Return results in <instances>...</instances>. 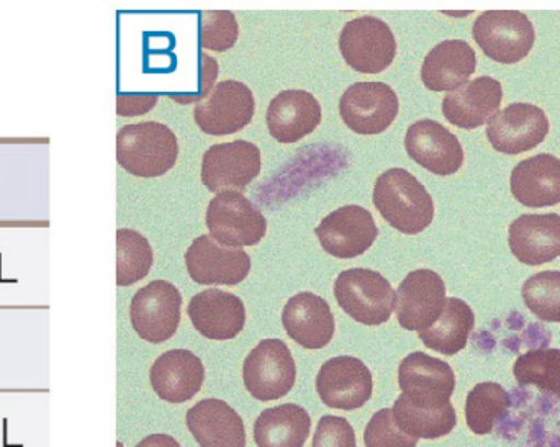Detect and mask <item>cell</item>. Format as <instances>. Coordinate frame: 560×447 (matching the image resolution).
Here are the masks:
<instances>
[{
  "mask_svg": "<svg viewBox=\"0 0 560 447\" xmlns=\"http://www.w3.org/2000/svg\"><path fill=\"white\" fill-rule=\"evenodd\" d=\"M476 51L463 39H447L434 46L421 68L424 87L433 92H453L476 72Z\"/></svg>",
  "mask_w": 560,
  "mask_h": 447,
  "instance_id": "27",
  "label": "cell"
},
{
  "mask_svg": "<svg viewBox=\"0 0 560 447\" xmlns=\"http://www.w3.org/2000/svg\"><path fill=\"white\" fill-rule=\"evenodd\" d=\"M339 51L354 71L378 74L394 62L397 42L384 20L364 15L342 26Z\"/></svg>",
  "mask_w": 560,
  "mask_h": 447,
  "instance_id": "6",
  "label": "cell"
},
{
  "mask_svg": "<svg viewBox=\"0 0 560 447\" xmlns=\"http://www.w3.org/2000/svg\"><path fill=\"white\" fill-rule=\"evenodd\" d=\"M137 447H180V445L170 435H150L138 443Z\"/></svg>",
  "mask_w": 560,
  "mask_h": 447,
  "instance_id": "39",
  "label": "cell"
},
{
  "mask_svg": "<svg viewBox=\"0 0 560 447\" xmlns=\"http://www.w3.org/2000/svg\"><path fill=\"white\" fill-rule=\"evenodd\" d=\"M259 173L261 151L249 141L213 144L203 154L202 183L210 192L235 190L243 193Z\"/></svg>",
  "mask_w": 560,
  "mask_h": 447,
  "instance_id": "10",
  "label": "cell"
},
{
  "mask_svg": "<svg viewBox=\"0 0 560 447\" xmlns=\"http://www.w3.org/2000/svg\"><path fill=\"white\" fill-rule=\"evenodd\" d=\"M256 101L252 89L240 81L219 82L206 101L194 108V120L212 137L238 133L252 123Z\"/></svg>",
  "mask_w": 560,
  "mask_h": 447,
  "instance_id": "9",
  "label": "cell"
},
{
  "mask_svg": "<svg viewBox=\"0 0 560 447\" xmlns=\"http://www.w3.org/2000/svg\"><path fill=\"white\" fill-rule=\"evenodd\" d=\"M312 447H358L354 428L341 416H323L316 426Z\"/></svg>",
  "mask_w": 560,
  "mask_h": 447,
  "instance_id": "37",
  "label": "cell"
},
{
  "mask_svg": "<svg viewBox=\"0 0 560 447\" xmlns=\"http://www.w3.org/2000/svg\"><path fill=\"white\" fill-rule=\"evenodd\" d=\"M312 430L308 412L300 405L285 403L265 410L255 422L258 447H303Z\"/></svg>",
  "mask_w": 560,
  "mask_h": 447,
  "instance_id": "29",
  "label": "cell"
},
{
  "mask_svg": "<svg viewBox=\"0 0 560 447\" xmlns=\"http://www.w3.org/2000/svg\"><path fill=\"white\" fill-rule=\"evenodd\" d=\"M398 387L418 402L450 403L456 389V374L450 364L418 351L401 361Z\"/></svg>",
  "mask_w": 560,
  "mask_h": 447,
  "instance_id": "22",
  "label": "cell"
},
{
  "mask_svg": "<svg viewBox=\"0 0 560 447\" xmlns=\"http://www.w3.org/2000/svg\"><path fill=\"white\" fill-rule=\"evenodd\" d=\"M158 97H133V95H118L117 114L118 115H140L151 110L156 104Z\"/></svg>",
  "mask_w": 560,
  "mask_h": 447,
  "instance_id": "38",
  "label": "cell"
},
{
  "mask_svg": "<svg viewBox=\"0 0 560 447\" xmlns=\"http://www.w3.org/2000/svg\"><path fill=\"white\" fill-rule=\"evenodd\" d=\"M510 396L500 384H477L466 402V422L474 435H490L510 410Z\"/></svg>",
  "mask_w": 560,
  "mask_h": 447,
  "instance_id": "31",
  "label": "cell"
},
{
  "mask_svg": "<svg viewBox=\"0 0 560 447\" xmlns=\"http://www.w3.org/2000/svg\"><path fill=\"white\" fill-rule=\"evenodd\" d=\"M395 423L405 435L415 439H440L451 435L457 425L453 403H424L401 393L395 400Z\"/></svg>",
  "mask_w": 560,
  "mask_h": 447,
  "instance_id": "28",
  "label": "cell"
},
{
  "mask_svg": "<svg viewBox=\"0 0 560 447\" xmlns=\"http://www.w3.org/2000/svg\"><path fill=\"white\" fill-rule=\"evenodd\" d=\"M516 383L535 386L558 397L560 390V350H533L516 360L513 366Z\"/></svg>",
  "mask_w": 560,
  "mask_h": 447,
  "instance_id": "33",
  "label": "cell"
},
{
  "mask_svg": "<svg viewBox=\"0 0 560 447\" xmlns=\"http://www.w3.org/2000/svg\"><path fill=\"white\" fill-rule=\"evenodd\" d=\"M512 193L529 209H545L560 203V160L538 154L516 164L510 179Z\"/></svg>",
  "mask_w": 560,
  "mask_h": 447,
  "instance_id": "26",
  "label": "cell"
},
{
  "mask_svg": "<svg viewBox=\"0 0 560 447\" xmlns=\"http://www.w3.org/2000/svg\"><path fill=\"white\" fill-rule=\"evenodd\" d=\"M118 447H121V445H118Z\"/></svg>",
  "mask_w": 560,
  "mask_h": 447,
  "instance_id": "40",
  "label": "cell"
},
{
  "mask_svg": "<svg viewBox=\"0 0 560 447\" xmlns=\"http://www.w3.org/2000/svg\"><path fill=\"white\" fill-rule=\"evenodd\" d=\"M400 110V102L385 82H355L339 101V114L349 130L358 134L384 133Z\"/></svg>",
  "mask_w": 560,
  "mask_h": 447,
  "instance_id": "11",
  "label": "cell"
},
{
  "mask_svg": "<svg viewBox=\"0 0 560 447\" xmlns=\"http://www.w3.org/2000/svg\"><path fill=\"white\" fill-rule=\"evenodd\" d=\"M316 238L328 255L352 259L372 248L378 228L364 207L346 205L322 220L315 230Z\"/></svg>",
  "mask_w": 560,
  "mask_h": 447,
  "instance_id": "14",
  "label": "cell"
},
{
  "mask_svg": "<svg viewBox=\"0 0 560 447\" xmlns=\"http://www.w3.org/2000/svg\"><path fill=\"white\" fill-rule=\"evenodd\" d=\"M374 205L388 225L405 235H418L433 223V199L407 169L394 167L377 177Z\"/></svg>",
  "mask_w": 560,
  "mask_h": 447,
  "instance_id": "1",
  "label": "cell"
},
{
  "mask_svg": "<svg viewBox=\"0 0 560 447\" xmlns=\"http://www.w3.org/2000/svg\"><path fill=\"white\" fill-rule=\"evenodd\" d=\"M183 295L167 281L144 285L131 298V327L141 340L161 344L176 334L180 325Z\"/></svg>",
  "mask_w": 560,
  "mask_h": 447,
  "instance_id": "7",
  "label": "cell"
},
{
  "mask_svg": "<svg viewBox=\"0 0 560 447\" xmlns=\"http://www.w3.org/2000/svg\"><path fill=\"white\" fill-rule=\"evenodd\" d=\"M503 101L500 81L482 75L450 92L443 101V114L451 125L464 130H474L489 123L499 114Z\"/></svg>",
  "mask_w": 560,
  "mask_h": 447,
  "instance_id": "21",
  "label": "cell"
},
{
  "mask_svg": "<svg viewBox=\"0 0 560 447\" xmlns=\"http://www.w3.org/2000/svg\"><path fill=\"white\" fill-rule=\"evenodd\" d=\"M295 379V361L282 340L261 341L243 366L246 390L259 402H275L289 396Z\"/></svg>",
  "mask_w": 560,
  "mask_h": 447,
  "instance_id": "8",
  "label": "cell"
},
{
  "mask_svg": "<svg viewBox=\"0 0 560 447\" xmlns=\"http://www.w3.org/2000/svg\"><path fill=\"white\" fill-rule=\"evenodd\" d=\"M187 428L200 447H246L245 422L219 399H207L187 412Z\"/></svg>",
  "mask_w": 560,
  "mask_h": 447,
  "instance_id": "25",
  "label": "cell"
},
{
  "mask_svg": "<svg viewBox=\"0 0 560 447\" xmlns=\"http://www.w3.org/2000/svg\"><path fill=\"white\" fill-rule=\"evenodd\" d=\"M190 279L200 285H238L252 271V258L238 248L219 245L210 235L194 239L186 251Z\"/></svg>",
  "mask_w": 560,
  "mask_h": 447,
  "instance_id": "15",
  "label": "cell"
},
{
  "mask_svg": "<svg viewBox=\"0 0 560 447\" xmlns=\"http://www.w3.org/2000/svg\"><path fill=\"white\" fill-rule=\"evenodd\" d=\"M283 330L306 350H323L335 337V317L325 298L312 292L293 295L282 311Z\"/></svg>",
  "mask_w": 560,
  "mask_h": 447,
  "instance_id": "19",
  "label": "cell"
},
{
  "mask_svg": "<svg viewBox=\"0 0 560 447\" xmlns=\"http://www.w3.org/2000/svg\"><path fill=\"white\" fill-rule=\"evenodd\" d=\"M187 315L194 328L207 340H233L246 325V308L242 298L219 289L194 295Z\"/></svg>",
  "mask_w": 560,
  "mask_h": 447,
  "instance_id": "18",
  "label": "cell"
},
{
  "mask_svg": "<svg viewBox=\"0 0 560 447\" xmlns=\"http://www.w3.org/2000/svg\"><path fill=\"white\" fill-rule=\"evenodd\" d=\"M153 249L150 242L135 230L117 232V285L130 287L143 281L153 266Z\"/></svg>",
  "mask_w": 560,
  "mask_h": 447,
  "instance_id": "32",
  "label": "cell"
},
{
  "mask_svg": "<svg viewBox=\"0 0 560 447\" xmlns=\"http://www.w3.org/2000/svg\"><path fill=\"white\" fill-rule=\"evenodd\" d=\"M176 133L158 121L127 125L117 134V161L137 177H161L176 166Z\"/></svg>",
  "mask_w": 560,
  "mask_h": 447,
  "instance_id": "2",
  "label": "cell"
},
{
  "mask_svg": "<svg viewBox=\"0 0 560 447\" xmlns=\"http://www.w3.org/2000/svg\"><path fill=\"white\" fill-rule=\"evenodd\" d=\"M446 304V284L438 272L418 269L398 285L395 315L408 331L428 330L436 324Z\"/></svg>",
  "mask_w": 560,
  "mask_h": 447,
  "instance_id": "13",
  "label": "cell"
},
{
  "mask_svg": "<svg viewBox=\"0 0 560 447\" xmlns=\"http://www.w3.org/2000/svg\"><path fill=\"white\" fill-rule=\"evenodd\" d=\"M474 39L483 55L502 64L522 61L536 42L535 26L518 10H489L474 23Z\"/></svg>",
  "mask_w": 560,
  "mask_h": 447,
  "instance_id": "4",
  "label": "cell"
},
{
  "mask_svg": "<svg viewBox=\"0 0 560 447\" xmlns=\"http://www.w3.org/2000/svg\"><path fill=\"white\" fill-rule=\"evenodd\" d=\"M405 148L415 163L436 176H453L464 164V150L456 134L428 118L408 128Z\"/></svg>",
  "mask_w": 560,
  "mask_h": 447,
  "instance_id": "17",
  "label": "cell"
},
{
  "mask_svg": "<svg viewBox=\"0 0 560 447\" xmlns=\"http://www.w3.org/2000/svg\"><path fill=\"white\" fill-rule=\"evenodd\" d=\"M150 383L164 402L186 403L202 390L206 367L202 361L187 350L161 354L150 370Z\"/></svg>",
  "mask_w": 560,
  "mask_h": 447,
  "instance_id": "20",
  "label": "cell"
},
{
  "mask_svg": "<svg viewBox=\"0 0 560 447\" xmlns=\"http://www.w3.org/2000/svg\"><path fill=\"white\" fill-rule=\"evenodd\" d=\"M207 228L219 245L243 249L256 246L268 232V220L242 192L217 193L207 209Z\"/></svg>",
  "mask_w": 560,
  "mask_h": 447,
  "instance_id": "5",
  "label": "cell"
},
{
  "mask_svg": "<svg viewBox=\"0 0 560 447\" xmlns=\"http://www.w3.org/2000/svg\"><path fill=\"white\" fill-rule=\"evenodd\" d=\"M549 125L542 108L533 104H512L493 115L487 138L499 153L522 154L539 146L548 137Z\"/></svg>",
  "mask_w": 560,
  "mask_h": 447,
  "instance_id": "16",
  "label": "cell"
},
{
  "mask_svg": "<svg viewBox=\"0 0 560 447\" xmlns=\"http://www.w3.org/2000/svg\"><path fill=\"white\" fill-rule=\"evenodd\" d=\"M476 327L472 308L460 298H446L443 314L436 324L418 333L424 346L444 356H456L467 346L470 333Z\"/></svg>",
  "mask_w": 560,
  "mask_h": 447,
  "instance_id": "30",
  "label": "cell"
},
{
  "mask_svg": "<svg viewBox=\"0 0 560 447\" xmlns=\"http://www.w3.org/2000/svg\"><path fill=\"white\" fill-rule=\"evenodd\" d=\"M365 447H417L418 439L405 435L395 423L392 409L381 410L365 426Z\"/></svg>",
  "mask_w": 560,
  "mask_h": 447,
  "instance_id": "36",
  "label": "cell"
},
{
  "mask_svg": "<svg viewBox=\"0 0 560 447\" xmlns=\"http://www.w3.org/2000/svg\"><path fill=\"white\" fill-rule=\"evenodd\" d=\"M316 392L329 409L352 412L371 400L374 379L369 367L358 357H332L318 370Z\"/></svg>",
  "mask_w": 560,
  "mask_h": 447,
  "instance_id": "12",
  "label": "cell"
},
{
  "mask_svg": "<svg viewBox=\"0 0 560 447\" xmlns=\"http://www.w3.org/2000/svg\"><path fill=\"white\" fill-rule=\"evenodd\" d=\"M526 307L549 324H560V271L532 275L523 285Z\"/></svg>",
  "mask_w": 560,
  "mask_h": 447,
  "instance_id": "34",
  "label": "cell"
},
{
  "mask_svg": "<svg viewBox=\"0 0 560 447\" xmlns=\"http://www.w3.org/2000/svg\"><path fill=\"white\" fill-rule=\"evenodd\" d=\"M510 249L520 262L541 266L560 256V215H522L510 225Z\"/></svg>",
  "mask_w": 560,
  "mask_h": 447,
  "instance_id": "23",
  "label": "cell"
},
{
  "mask_svg": "<svg viewBox=\"0 0 560 447\" xmlns=\"http://www.w3.org/2000/svg\"><path fill=\"white\" fill-rule=\"evenodd\" d=\"M266 121L269 133L279 143H296L322 123V107L310 92L283 91L272 98Z\"/></svg>",
  "mask_w": 560,
  "mask_h": 447,
  "instance_id": "24",
  "label": "cell"
},
{
  "mask_svg": "<svg viewBox=\"0 0 560 447\" xmlns=\"http://www.w3.org/2000/svg\"><path fill=\"white\" fill-rule=\"evenodd\" d=\"M335 297L352 320L368 327H381L394 314L397 292L381 272L359 268L338 275Z\"/></svg>",
  "mask_w": 560,
  "mask_h": 447,
  "instance_id": "3",
  "label": "cell"
},
{
  "mask_svg": "<svg viewBox=\"0 0 560 447\" xmlns=\"http://www.w3.org/2000/svg\"><path fill=\"white\" fill-rule=\"evenodd\" d=\"M240 26L229 10L203 12L200 45L212 51H229L238 42Z\"/></svg>",
  "mask_w": 560,
  "mask_h": 447,
  "instance_id": "35",
  "label": "cell"
}]
</instances>
